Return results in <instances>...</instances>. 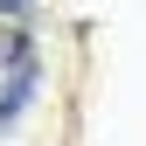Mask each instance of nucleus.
I'll use <instances>...</instances> for the list:
<instances>
[{"label":"nucleus","instance_id":"obj_1","mask_svg":"<svg viewBox=\"0 0 146 146\" xmlns=\"http://www.w3.org/2000/svg\"><path fill=\"white\" fill-rule=\"evenodd\" d=\"M35 90H42V56H28V63H14L7 77H0V132H14V125L28 118V104H35Z\"/></svg>","mask_w":146,"mask_h":146},{"label":"nucleus","instance_id":"obj_3","mask_svg":"<svg viewBox=\"0 0 146 146\" xmlns=\"http://www.w3.org/2000/svg\"><path fill=\"white\" fill-rule=\"evenodd\" d=\"M0 21H35V0H0Z\"/></svg>","mask_w":146,"mask_h":146},{"label":"nucleus","instance_id":"obj_2","mask_svg":"<svg viewBox=\"0 0 146 146\" xmlns=\"http://www.w3.org/2000/svg\"><path fill=\"white\" fill-rule=\"evenodd\" d=\"M28 56H35L28 21H0V70H14V63H28Z\"/></svg>","mask_w":146,"mask_h":146}]
</instances>
